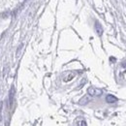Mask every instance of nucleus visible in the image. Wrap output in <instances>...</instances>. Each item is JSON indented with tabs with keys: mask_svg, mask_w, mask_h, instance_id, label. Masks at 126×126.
<instances>
[{
	"mask_svg": "<svg viewBox=\"0 0 126 126\" xmlns=\"http://www.w3.org/2000/svg\"><path fill=\"white\" fill-rule=\"evenodd\" d=\"M95 28H96L97 34H98L99 36H101V35H102V33H103V29H102L101 24H100L98 21H96V22H95Z\"/></svg>",
	"mask_w": 126,
	"mask_h": 126,
	"instance_id": "nucleus-2",
	"label": "nucleus"
},
{
	"mask_svg": "<svg viewBox=\"0 0 126 126\" xmlns=\"http://www.w3.org/2000/svg\"><path fill=\"white\" fill-rule=\"evenodd\" d=\"M106 100H107L108 103H114L116 101V98L114 96H112V95H108L107 98H106Z\"/></svg>",
	"mask_w": 126,
	"mask_h": 126,
	"instance_id": "nucleus-3",
	"label": "nucleus"
},
{
	"mask_svg": "<svg viewBox=\"0 0 126 126\" xmlns=\"http://www.w3.org/2000/svg\"><path fill=\"white\" fill-rule=\"evenodd\" d=\"M78 126H86V123L84 120H81V121L78 122Z\"/></svg>",
	"mask_w": 126,
	"mask_h": 126,
	"instance_id": "nucleus-4",
	"label": "nucleus"
},
{
	"mask_svg": "<svg viewBox=\"0 0 126 126\" xmlns=\"http://www.w3.org/2000/svg\"><path fill=\"white\" fill-rule=\"evenodd\" d=\"M88 93L92 95V96H99V95H101L102 91L100 89H96L94 87H89L88 88Z\"/></svg>",
	"mask_w": 126,
	"mask_h": 126,
	"instance_id": "nucleus-1",
	"label": "nucleus"
}]
</instances>
